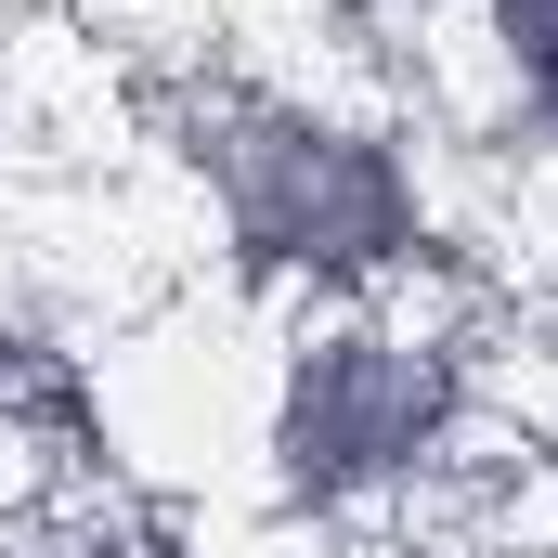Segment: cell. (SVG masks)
I'll list each match as a JSON object with an SVG mask.
<instances>
[{"label": "cell", "instance_id": "cell-2", "mask_svg": "<svg viewBox=\"0 0 558 558\" xmlns=\"http://www.w3.org/2000/svg\"><path fill=\"white\" fill-rule=\"evenodd\" d=\"M454 441H468V351L403 299H325L286 325L274 377H260L247 468H260L274 520L351 533V520H390L403 494H428Z\"/></svg>", "mask_w": 558, "mask_h": 558}, {"label": "cell", "instance_id": "cell-3", "mask_svg": "<svg viewBox=\"0 0 558 558\" xmlns=\"http://www.w3.org/2000/svg\"><path fill=\"white\" fill-rule=\"evenodd\" d=\"M454 52H468L481 143L558 169V0H454Z\"/></svg>", "mask_w": 558, "mask_h": 558}, {"label": "cell", "instance_id": "cell-4", "mask_svg": "<svg viewBox=\"0 0 558 558\" xmlns=\"http://www.w3.org/2000/svg\"><path fill=\"white\" fill-rule=\"evenodd\" d=\"M312 13H325V39L364 52V65H416L428 39L454 26V0H312Z\"/></svg>", "mask_w": 558, "mask_h": 558}, {"label": "cell", "instance_id": "cell-1", "mask_svg": "<svg viewBox=\"0 0 558 558\" xmlns=\"http://www.w3.org/2000/svg\"><path fill=\"white\" fill-rule=\"evenodd\" d=\"M169 156L221 234V260L274 299H390L441 260V169L416 118L312 78H195Z\"/></svg>", "mask_w": 558, "mask_h": 558}, {"label": "cell", "instance_id": "cell-5", "mask_svg": "<svg viewBox=\"0 0 558 558\" xmlns=\"http://www.w3.org/2000/svg\"><path fill=\"white\" fill-rule=\"evenodd\" d=\"M0 416H26V377H13V338H0Z\"/></svg>", "mask_w": 558, "mask_h": 558}]
</instances>
